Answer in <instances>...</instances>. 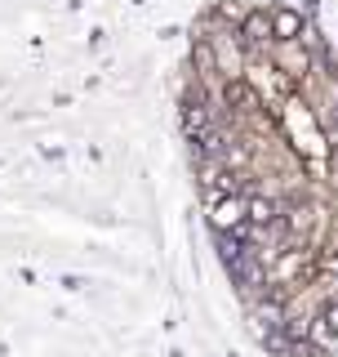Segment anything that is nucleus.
Instances as JSON below:
<instances>
[{"mask_svg": "<svg viewBox=\"0 0 338 357\" xmlns=\"http://www.w3.org/2000/svg\"><path fill=\"white\" fill-rule=\"evenodd\" d=\"M312 273H316V255H312L307 245H289L272 264H263V286L272 290V295H289V290L303 286Z\"/></svg>", "mask_w": 338, "mask_h": 357, "instance_id": "1", "label": "nucleus"}, {"mask_svg": "<svg viewBox=\"0 0 338 357\" xmlns=\"http://www.w3.org/2000/svg\"><path fill=\"white\" fill-rule=\"evenodd\" d=\"M267 63L276 67V76L289 89H298L307 81V72L316 67V54H312V45H303V40H276L272 50H267Z\"/></svg>", "mask_w": 338, "mask_h": 357, "instance_id": "2", "label": "nucleus"}, {"mask_svg": "<svg viewBox=\"0 0 338 357\" xmlns=\"http://www.w3.org/2000/svg\"><path fill=\"white\" fill-rule=\"evenodd\" d=\"M209 223H214V232H227V237H236V232L250 223V197H245V192H232V197L209 201Z\"/></svg>", "mask_w": 338, "mask_h": 357, "instance_id": "3", "label": "nucleus"}, {"mask_svg": "<svg viewBox=\"0 0 338 357\" xmlns=\"http://www.w3.org/2000/svg\"><path fill=\"white\" fill-rule=\"evenodd\" d=\"M303 31H307V22H303L298 9H272V36L276 40H298Z\"/></svg>", "mask_w": 338, "mask_h": 357, "instance_id": "4", "label": "nucleus"}]
</instances>
